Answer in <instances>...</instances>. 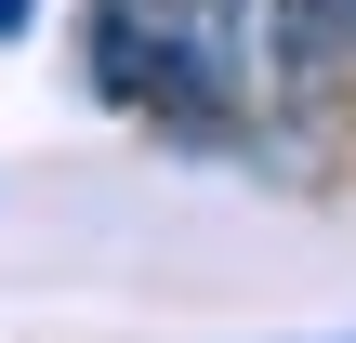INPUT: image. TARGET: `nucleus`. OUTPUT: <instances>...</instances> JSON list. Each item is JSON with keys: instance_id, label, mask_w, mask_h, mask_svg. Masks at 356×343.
<instances>
[{"instance_id": "nucleus-1", "label": "nucleus", "mask_w": 356, "mask_h": 343, "mask_svg": "<svg viewBox=\"0 0 356 343\" xmlns=\"http://www.w3.org/2000/svg\"><path fill=\"white\" fill-rule=\"evenodd\" d=\"M79 66H92L106 106L172 119V132H211L264 79V0H92Z\"/></svg>"}, {"instance_id": "nucleus-2", "label": "nucleus", "mask_w": 356, "mask_h": 343, "mask_svg": "<svg viewBox=\"0 0 356 343\" xmlns=\"http://www.w3.org/2000/svg\"><path fill=\"white\" fill-rule=\"evenodd\" d=\"M343 53H356V0H264V66L291 93H317Z\"/></svg>"}, {"instance_id": "nucleus-3", "label": "nucleus", "mask_w": 356, "mask_h": 343, "mask_svg": "<svg viewBox=\"0 0 356 343\" xmlns=\"http://www.w3.org/2000/svg\"><path fill=\"white\" fill-rule=\"evenodd\" d=\"M26 13H40V0H0V40H26Z\"/></svg>"}, {"instance_id": "nucleus-4", "label": "nucleus", "mask_w": 356, "mask_h": 343, "mask_svg": "<svg viewBox=\"0 0 356 343\" xmlns=\"http://www.w3.org/2000/svg\"><path fill=\"white\" fill-rule=\"evenodd\" d=\"M343 343H356V330H343Z\"/></svg>"}]
</instances>
